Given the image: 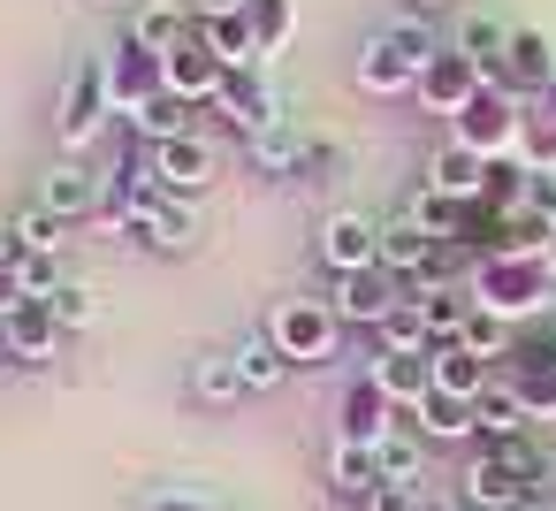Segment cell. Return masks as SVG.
<instances>
[{
  "label": "cell",
  "instance_id": "6da1fadb",
  "mask_svg": "<svg viewBox=\"0 0 556 511\" xmlns=\"http://www.w3.org/2000/svg\"><path fill=\"white\" fill-rule=\"evenodd\" d=\"M472 306H488L495 321L518 328V321H533V313L556 306V275H548L541 252H503V245H488L480 267H472Z\"/></svg>",
  "mask_w": 556,
  "mask_h": 511
},
{
  "label": "cell",
  "instance_id": "7a4b0ae2",
  "mask_svg": "<svg viewBox=\"0 0 556 511\" xmlns=\"http://www.w3.org/2000/svg\"><path fill=\"white\" fill-rule=\"evenodd\" d=\"M108 115H115V92H108V62L85 54L70 77H62V108H54V146L77 161L85 146L108 138Z\"/></svg>",
  "mask_w": 556,
  "mask_h": 511
},
{
  "label": "cell",
  "instance_id": "3957f363",
  "mask_svg": "<svg viewBox=\"0 0 556 511\" xmlns=\"http://www.w3.org/2000/svg\"><path fill=\"white\" fill-rule=\"evenodd\" d=\"M260 328L275 336V351H282L290 366H328V359L343 351V321H336L328 298H275Z\"/></svg>",
  "mask_w": 556,
  "mask_h": 511
},
{
  "label": "cell",
  "instance_id": "277c9868",
  "mask_svg": "<svg viewBox=\"0 0 556 511\" xmlns=\"http://www.w3.org/2000/svg\"><path fill=\"white\" fill-rule=\"evenodd\" d=\"M526 130H533V115H526V100L518 92H503L495 77L472 92V108L450 123V138H465L472 153H488V161H518L526 153Z\"/></svg>",
  "mask_w": 556,
  "mask_h": 511
},
{
  "label": "cell",
  "instance_id": "5b68a950",
  "mask_svg": "<svg viewBox=\"0 0 556 511\" xmlns=\"http://www.w3.org/2000/svg\"><path fill=\"white\" fill-rule=\"evenodd\" d=\"M146 153H153V176H161L168 199H199V191H214V176H222V146H214L206 130L168 138V146H146Z\"/></svg>",
  "mask_w": 556,
  "mask_h": 511
},
{
  "label": "cell",
  "instance_id": "8992f818",
  "mask_svg": "<svg viewBox=\"0 0 556 511\" xmlns=\"http://www.w3.org/2000/svg\"><path fill=\"white\" fill-rule=\"evenodd\" d=\"M206 108H214L237 138H260L267 123H282V92L267 85V70H229V77H222V92H214Z\"/></svg>",
  "mask_w": 556,
  "mask_h": 511
},
{
  "label": "cell",
  "instance_id": "52a82bcc",
  "mask_svg": "<svg viewBox=\"0 0 556 511\" xmlns=\"http://www.w3.org/2000/svg\"><path fill=\"white\" fill-rule=\"evenodd\" d=\"M328 306H336L343 328H381V321L404 306V283H396L389 267H358V275H336V283H328Z\"/></svg>",
  "mask_w": 556,
  "mask_h": 511
},
{
  "label": "cell",
  "instance_id": "ba28073f",
  "mask_svg": "<svg viewBox=\"0 0 556 511\" xmlns=\"http://www.w3.org/2000/svg\"><path fill=\"white\" fill-rule=\"evenodd\" d=\"M146 252H161V260H184V252H199V207L191 199H153V207H138L130 222H123Z\"/></svg>",
  "mask_w": 556,
  "mask_h": 511
},
{
  "label": "cell",
  "instance_id": "9c48e42d",
  "mask_svg": "<svg viewBox=\"0 0 556 511\" xmlns=\"http://www.w3.org/2000/svg\"><path fill=\"white\" fill-rule=\"evenodd\" d=\"M320 267H328V275L381 267V222H374V214H358V207L328 214V222H320Z\"/></svg>",
  "mask_w": 556,
  "mask_h": 511
},
{
  "label": "cell",
  "instance_id": "30bf717a",
  "mask_svg": "<svg viewBox=\"0 0 556 511\" xmlns=\"http://www.w3.org/2000/svg\"><path fill=\"white\" fill-rule=\"evenodd\" d=\"M480 85H488V70H480V62H465L457 47H442V54H434V62L419 70V108H427V115H450V123H457V115L472 108V92H480Z\"/></svg>",
  "mask_w": 556,
  "mask_h": 511
},
{
  "label": "cell",
  "instance_id": "8fae6325",
  "mask_svg": "<svg viewBox=\"0 0 556 511\" xmlns=\"http://www.w3.org/2000/svg\"><path fill=\"white\" fill-rule=\"evenodd\" d=\"M495 85H503V92H518V100L533 108V100L556 85V39H548V32H510V54H503Z\"/></svg>",
  "mask_w": 556,
  "mask_h": 511
},
{
  "label": "cell",
  "instance_id": "7c38bea8",
  "mask_svg": "<svg viewBox=\"0 0 556 511\" xmlns=\"http://www.w3.org/2000/svg\"><path fill=\"white\" fill-rule=\"evenodd\" d=\"M488 153H472L465 138H442L434 153H427V191H442V199H465V207H480V191H488Z\"/></svg>",
  "mask_w": 556,
  "mask_h": 511
},
{
  "label": "cell",
  "instance_id": "4fadbf2b",
  "mask_svg": "<svg viewBox=\"0 0 556 511\" xmlns=\"http://www.w3.org/2000/svg\"><path fill=\"white\" fill-rule=\"evenodd\" d=\"M100 191H108V184H100L85 161H54V169H47V184H39V207H47L54 222H70V229H77V222H100Z\"/></svg>",
  "mask_w": 556,
  "mask_h": 511
},
{
  "label": "cell",
  "instance_id": "5bb4252c",
  "mask_svg": "<svg viewBox=\"0 0 556 511\" xmlns=\"http://www.w3.org/2000/svg\"><path fill=\"white\" fill-rule=\"evenodd\" d=\"M161 77H168V92H176V100L206 108V100L222 92V77H229V70H222V54H214V47H206V39L191 32V39H184L176 54H161Z\"/></svg>",
  "mask_w": 556,
  "mask_h": 511
},
{
  "label": "cell",
  "instance_id": "9a60e30c",
  "mask_svg": "<svg viewBox=\"0 0 556 511\" xmlns=\"http://www.w3.org/2000/svg\"><path fill=\"white\" fill-rule=\"evenodd\" d=\"M358 92H374V100H404V92H419V62H412L389 32H374V39L358 47Z\"/></svg>",
  "mask_w": 556,
  "mask_h": 511
},
{
  "label": "cell",
  "instance_id": "2e32d148",
  "mask_svg": "<svg viewBox=\"0 0 556 511\" xmlns=\"http://www.w3.org/2000/svg\"><path fill=\"white\" fill-rule=\"evenodd\" d=\"M108 92H115V115H138L146 100H161V92H168L161 54H153V47H138V39H123V54L108 62Z\"/></svg>",
  "mask_w": 556,
  "mask_h": 511
},
{
  "label": "cell",
  "instance_id": "e0dca14e",
  "mask_svg": "<svg viewBox=\"0 0 556 511\" xmlns=\"http://www.w3.org/2000/svg\"><path fill=\"white\" fill-rule=\"evenodd\" d=\"M366 374L381 382V397H389L396 412H419V404L434 397V359H427V351H374Z\"/></svg>",
  "mask_w": 556,
  "mask_h": 511
},
{
  "label": "cell",
  "instance_id": "ac0fdd59",
  "mask_svg": "<svg viewBox=\"0 0 556 511\" xmlns=\"http://www.w3.org/2000/svg\"><path fill=\"white\" fill-rule=\"evenodd\" d=\"M434 252H442V245H434V229H427V222H412V214H389V222H381V267H389L396 283L427 275V267H434Z\"/></svg>",
  "mask_w": 556,
  "mask_h": 511
},
{
  "label": "cell",
  "instance_id": "d6986e66",
  "mask_svg": "<svg viewBox=\"0 0 556 511\" xmlns=\"http://www.w3.org/2000/svg\"><path fill=\"white\" fill-rule=\"evenodd\" d=\"M518 496H526V481H518L495 450H480V458L457 473V503H465V511H510Z\"/></svg>",
  "mask_w": 556,
  "mask_h": 511
},
{
  "label": "cell",
  "instance_id": "ffe728a7",
  "mask_svg": "<svg viewBox=\"0 0 556 511\" xmlns=\"http://www.w3.org/2000/svg\"><path fill=\"white\" fill-rule=\"evenodd\" d=\"M381 435H396V404L381 397V382L374 374H358L351 389H343V443H381Z\"/></svg>",
  "mask_w": 556,
  "mask_h": 511
},
{
  "label": "cell",
  "instance_id": "44dd1931",
  "mask_svg": "<svg viewBox=\"0 0 556 511\" xmlns=\"http://www.w3.org/2000/svg\"><path fill=\"white\" fill-rule=\"evenodd\" d=\"M472 420H480V450H503V443H518V435H533V412L518 404V389L495 374L488 389H480V404H472Z\"/></svg>",
  "mask_w": 556,
  "mask_h": 511
},
{
  "label": "cell",
  "instance_id": "7402d4cb",
  "mask_svg": "<svg viewBox=\"0 0 556 511\" xmlns=\"http://www.w3.org/2000/svg\"><path fill=\"white\" fill-rule=\"evenodd\" d=\"M305 146H313V138H305V130H298V123L282 115V123H267L260 138H244V161H252L260 176H275V184H290V176L305 169Z\"/></svg>",
  "mask_w": 556,
  "mask_h": 511
},
{
  "label": "cell",
  "instance_id": "603a6c76",
  "mask_svg": "<svg viewBox=\"0 0 556 511\" xmlns=\"http://www.w3.org/2000/svg\"><path fill=\"white\" fill-rule=\"evenodd\" d=\"M495 374L518 389V404H526L533 420H556V359H533V351H518V344H510V359H503Z\"/></svg>",
  "mask_w": 556,
  "mask_h": 511
},
{
  "label": "cell",
  "instance_id": "cb8c5ba5",
  "mask_svg": "<svg viewBox=\"0 0 556 511\" xmlns=\"http://www.w3.org/2000/svg\"><path fill=\"white\" fill-rule=\"evenodd\" d=\"M199 39L222 54V70H267L275 54L260 47V24H252V9L244 16H222V24H199Z\"/></svg>",
  "mask_w": 556,
  "mask_h": 511
},
{
  "label": "cell",
  "instance_id": "d4e9b609",
  "mask_svg": "<svg viewBox=\"0 0 556 511\" xmlns=\"http://www.w3.org/2000/svg\"><path fill=\"white\" fill-rule=\"evenodd\" d=\"M229 351H237V374H244V397H267V389H282V382H290V359L275 351V336H267V328H252V336H237Z\"/></svg>",
  "mask_w": 556,
  "mask_h": 511
},
{
  "label": "cell",
  "instance_id": "484cf974",
  "mask_svg": "<svg viewBox=\"0 0 556 511\" xmlns=\"http://www.w3.org/2000/svg\"><path fill=\"white\" fill-rule=\"evenodd\" d=\"M427 359H434V389H442V397H465V404H480V389L495 382V366H488V359H472L465 344H434Z\"/></svg>",
  "mask_w": 556,
  "mask_h": 511
},
{
  "label": "cell",
  "instance_id": "4316f807",
  "mask_svg": "<svg viewBox=\"0 0 556 511\" xmlns=\"http://www.w3.org/2000/svg\"><path fill=\"white\" fill-rule=\"evenodd\" d=\"M328 488H336L343 503H366V496L381 488V458H374L366 443H343V435H336V450H328Z\"/></svg>",
  "mask_w": 556,
  "mask_h": 511
},
{
  "label": "cell",
  "instance_id": "83f0119b",
  "mask_svg": "<svg viewBox=\"0 0 556 511\" xmlns=\"http://www.w3.org/2000/svg\"><path fill=\"white\" fill-rule=\"evenodd\" d=\"M191 32H199V24H191L184 0H146V9L130 16V39H138V47H153V54H176Z\"/></svg>",
  "mask_w": 556,
  "mask_h": 511
},
{
  "label": "cell",
  "instance_id": "f1b7e54d",
  "mask_svg": "<svg viewBox=\"0 0 556 511\" xmlns=\"http://www.w3.org/2000/svg\"><path fill=\"white\" fill-rule=\"evenodd\" d=\"M450 47L495 77V70H503V54H510V24H503V16H488V9H472V16H457V39H450Z\"/></svg>",
  "mask_w": 556,
  "mask_h": 511
},
{
  "label": "cell",
  "instance_id": "f546056e",
  "mask_svg": "<svg viewBox=\"0 0 556 511\" xmlns=\"http://www.w3.org/2000/svg\"><path fill=\"white\" fill-rule=\"evenodd\" d=\"M9 344H16V366H47V359H54V344H62L54 306H47V298H31V306L9 321Z\"/></svg>",
  "mask_w": 556,
  "mask_h": 511
},
{
  "label": "cell",
  "instance_id": "4dcf8cb0",
  "mask_svg": "<svg viewBox=\"0 0 556 511\" xmlns=\"http://www.w3.org/2000/svg\"><path fill=\"white\" fill-rule=\"evenodd\" d=\"M404 420H412V427H419L427 443H472V435H480L472 404H465V397H442V389H434V397H427L419 412H404Z\"/></svg>",
  "mask_w": 556,
  "mask_h": 511
},
{
  "label": "cell",
  "instance_id": "1f68e13d",
  "mask_svg": "<svg viewBox=\"0 0 556 511\" xmlns=\"http://www.w3.org/2000/svg\"><path fill=\"white\" fill-rule=\"evenodd\" d=\"M191 397H199V404H237V397H244L237 351H199V359H191Z\"/></svg>",
  "mask_w": 556,
  "mask_h": 511
},
{
  "label": "cell",
  "instance_id": "d6a6232c",
  "mask_svg": "<svg viewBox=\"0 0 556 511\" xmlns=\"http://www.w3.org/2000/svg\"><path fill=\"white\" fill-rule=\"evenodd\" d=\"M374 458H381V481H404V488H419V481H427V435H419V427L381 435V443H374Z\"/></svg>",
  "mask_w": 556,
  "mask_h": 511
},
{
  "label": "cell",
  "instance_id": "836d02e7",
  "mask_svg": "<svg viewBox=\"0 0 556 511\" xmlns=\"http://www.w3.org/2000/svg\"><path fill=\"white\" fill-rule=\"evenodd\" d=\"M130 123H138V138H146V146H168V138H191V130H199V123H191V100H176V92L146 100Z\"/></svg>",
  "mask_w": 556,
  "mask_h": 511
},
{
  "label": "cell",
  "instance_id": "e575fe53",
  "mask_svg": "<svg viewBox=\"0 0 556 511\" xmlns=\"http://www.w3.org/2000/svg\"><path fill=\"white\" fill-rule=\"evenodd\" d=\"M374 351H434V328H427V306H396L381 328H374Z\"/></svg>",
  "mask_w": 556,
  "mask_h": 511
},
{
  "label": "cell",
  "instance_id": "d590c367",
  "mask_svg": "<svg viewBox=\"0 0 556 511\" xmlns=\"http://www.w3.org/2000/svg\"><path fill=\"white\" fill-rule=\"evenodd\" d=\"M47 306H54L62 336H85V328H100V290H92L85 275H70V283H62V290H54Z\"/></svg>",
  "mask_w": 556,
  "mask_h": 511
},
{
  "label": "cell",
  "instance_id": "8d00e7d4",
  "mask_svg": "<svg viewBox=\"0 0 556 511\" xmlns=\"http://www.w3.org/2000/svg\"><path fill=\"white\" fill-rule=\"evenodd\" d=\"M16 237H24V252H62V245H70V222H54V214L31 199V207H16Z\"/></svg>",
  "mask_w": 556,
  "mask_h": 511
},
{
  "label": "cell",
  "instance_id": "74e56055",
  "mask_svg": "<svg viewBox=\"0 0 556 511\" xmlns=\"http://www.w3.org/2000/svg\"><path fill=\"white\" fill-rule=\"evenodd\" d=\"M343 161H351V153H343L336 138H313V146H305V169H298V184H336V176H343Z\"/></svg>",
  "mask_w": 556,
  "mask_h": 511
},
{
  "label": "cell",
  "instance_id": "f35d334b",
  "mask_svg": "<svg viewBox=\"0 0 556 511\" xmlns=\"http://www.w3.org/2000/svg\"><path fill=\"white\" fill-rule=\"evenodd\" d=\"M16 275H24V290H31V298H54V290L70 283V275L54 267V252H24V260H16Z\"/></svg>",
  "mask_w": 556,
  "mask_h": 511
},
{
  "label": "cell",
  "instance_id": "ab89813d",
  "mask_svg": "<svg viewBox=\"0 0 556 511\" xmlns=\"http://www.w3.org/2000/svg\"><path fill=\"white\" fill-rule=\"evenodd\" d=\"M252 24H260V47L275 54L290 39V0H252Z\"/></svg>",
  "mask_w": 556,
  "mask_h": 511
},
{
  "label": "cell",
  "instance_id": "60d3db41",
  "mask_svg": "<svg viewBox=\"0 0 556 511\" xmlns=\"http://www.w3.org/2000/svg\"><path fill=\"white\" fill-rule=\"evenodd\" d=\"M146 511H222L214 496H199V488H153L146 496Z\"/></svg>",
  "mask_w": 556,
  "mask_h": 511
},
{
  "label": "cell",
  "instance_id": "b9f144b4",
  "mask_svg": "<svg viewBox=\"0 0 556 511\" xmlns=\"http://www.w3.org/2000/svg\"><path fill=\"white\" fill-rule=\"evenodd\" d=\"M358 511H419V488H404V481H381Z\"/></svg>",
  "mask_w": 556,
  "mask_h": 511
},
{
  "label": "cell",
  "instance_id": "7bdbcfd3",
  "mask_svg": "<svg viewBox=\"0 0 556 511\" xmlns=\"http://www.w3.org/2000/svg\"><path fill=\"white\" fill-rule=\"evenodd\" d=\"M24 306H31V290H24V275H16V267H0V321H16Z\"/></svg>",
  "mask_w": 556,
  "mask_h": 511
},
{
  "label": "cell",
  "instance_id": "ee69618b",
  "mask_svg": "<svg viewBox=\"0 0 556 511\" xmlns=\"http://www.w3.org/2000/svg\"><path fill=\"white\" fill-rule=\"evenodd\" d=\"M184 9H191V24H222V16H244L252 0H184Z\"/></svg>",
  "mask_w": 556,
  "mask_h": 511
},
{
  "label": "cell",
  "instance_id": "f6af8a7d",
  "mask_svg": "<svg viewBox=\"0 0 556 511\" xmlns=\"http://www.w3.org/2000/svg\"><path fill=\"white\" fill-rule=\"evenodd\" d=\"M24 260V237H16V214H0V267Z\"/></svg>",
  "mask_w": 556,
  "mask_h": 511
},
{
  "label": "cell",
  "instance_id": "bcb514c9",
  "mask_svg": "<svg viewBox=\"0 0 556 511\" xmlns=\"http://www.w3.org/2000/svg\"><path fill=\"white\" fill-rule=\"evenodd\" d=\"M442 9H450V0H404V16H419V24H427V16H442Z\"/></svg>",
  "mask_w": 556,
  "mask_h": 511
},
{
  "label": "cell",
  "instance_id": "7dc6e473",
  "mask_svg": "<svg viewBox=\"0 0 556 511\" xmlns=\"http://www.w3.org/2000/svg\"><path fill=\"white\" fill-rule=\"evenodd\" d=\"M533 115H541V123H556V85H548V92L533 100Z\"/></svg>",
  "mask_w": 556,
  "mask_h": 511
},
{
  "label": "cell",
  "instance_id": "c3c4849f",
  "mask_svg": "<svg viewBox=\"0 0 556 511\" xmlns=\"http://www.w3.org/2000/svg\"><path fill=\"white\" fill-rule=\"evenodd\" d=\"M510 511H556V496H518Z\"/></svg>",
  "mask_w": 556,
  "mask_h": 511
},
{
  "label": "cell",
  "instance_id": "681fc988",
  "mask_svg": "<svg viewBox=\"0 0 556 511\" xmlns=\"http://www.w3.org/2000/svg\"><path fill=\"white\" fill-rule=\"evenodd\" d=\"M419 511H465V503H442V496H419Z\"/></svg>",
  "mask_w": 556,
  "mask_h": 511
},
{
  "label": "cell",
  "instance_id": "f907efd6",
  "mask_svg": "<svg viewBox=\"0 0 556 511\" xmlns=\"http://www.w3.org/2000/svg\"><path fill=\"white\" fill-rule=\"evenodd\" d=\"M16 359V344H9V321H0V366H9Z\"/></svg>",
  "mask_w": 556,
  "mask_h": 511
},
{
  "label": "cell",
  "instance_id": "816d5d0a",
  "mask_svg": "<svg viewBox=\"0 0 556 511\" xmlns=\"http://www.w3.org/2000/svg\"><path fill=\"white\" fill-rule=\"evenodd\" d=\"M541 260H548V275H556V229H548V245H541Z\"/></svg>",
  "mask_w": 556,
  "mask_h": 511
},
{
  "label": "cell",
  "instance_id": "f5cc1de1",
  "mask_svg": "<svg viewBox=\"0 0 556 511\" xmlns=\"http://www.w3.org/2000/svg\"><path fill=\"white\" fill-rule=\"evenodd\" d=\"M229 511H260V503H229Z\"/></svg>",
  "mask_w": 556,
  "mask_h": 511
},
{
  "label": "cell",
  "instance_id": "db71d44e",
  "mask_svg": "<svg viewBox=\"0 0 556 511\" xmlns=\"http://www.w3.org/2000/svg\"><path fill=\"white\" fill-rule=\"evenodd\" d=\"M548 321H556V306H548Z\"/></svg>",
  "mask_w": 556,
  "mask_h": 511
}]
</instances>
